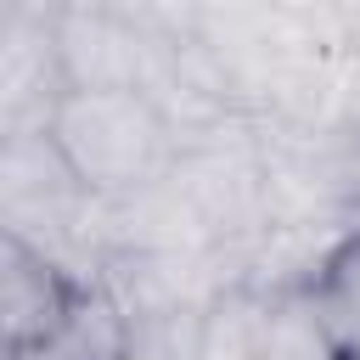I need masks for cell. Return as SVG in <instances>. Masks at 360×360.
I'll list each match as a JSON object with an SVG mask.
<instances>
[{"mask_svg":"<svg viewBox=\"0 0 360 360\" xmlns=\"http://www.w3.org/2000/svg\"><path fill=\"white\" fill-rule=\"evenodd\" d=\"M45 135L90 197H124L169 158V118L146 90H62Z\"/></svg>","mask_w":360,"mask_h":360,"instance_id":"obj_1","label":"cell"},{"mask_svg":"<svg viewBox=\"0 0 360 360\" xmlns=\"http://www.w3.org/2000/svg\"><path fill=\"white\" fill-rule=\"evenodd\" d=\"M84 281H68L62 264L22 236H6V354L39 343L73 304Z\"/></svg>","mask_w":360,"mask_h":360,"instance_id":"obj_2","label":"cell"},{"mask_svg":"<svg viewBox=\"0 0 360 360\" xmlns=\"http://www.w3.org/2000/svg\"><path fill=\"white\" fill-rule=\"evenodd\" d=\"M135 315L107 292V287H79L68 315L11 360H129Z\"/></svg>","mask_w":360,"mask_h":360,"instance_id":"obj_3","label":"cell"},{"mask_svg":"<svg viewBox=\"0 0 360 360\" xmlns=\"http://www.w3.org/2000/svg\"><path fill=\"white\" fill-rule=\"evenodd\" d=\"M270 298L259 287H231L202 309V360H264Z\"/></svg>","mask_w":360,"mask_h":360,"instance_id":"obj_4","label":"cell"},{"mask_svg":"<svg viewBox=\"0 0 360 360\" xmlns=\"http://www.w3.org/2000/svg\"><path fill=\"white\" fill-rule=\"evenodd\" d=\"M315 298H321L326 332H332V343H338V360H360V253L338 259V264H332V281H326Z\"/></svg>","mask_w":360,"mask_h":360,"instance_id":"obj_5","label":"cell"}]
</instances>
